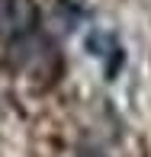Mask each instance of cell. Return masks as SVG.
<instances>
[{
	"label": "cell",
	"instance_id": "cell-2",
	"mask_svg": "<svg viewBox=\"0 0 151 157\" xmlns=\"http://www.w3.org/2000/svg\"><path fill=\"white\" fill-rule=\"evenodd\" d=\"M87 52L93 55V58H106V77H116V71H119V64L125 61V52L119 48V42L113 39L109 32H103V29H93L87 35Z\"/></svg>",
	"mask_w": 151,
	"mask_h": 157
},
{
	"label": "cell",
	"instance_id": "cell-4",
	"mask_svg": "<svg viewBox=\"0 0 151 157\" xmlns=\"http://www.w3.org/2000/svg\"><path fill=\"white\" fill-rule=\"evenodd\" d=\"M77 157H103V154H97V151H84V154H77Z\"/></svg>",
	"mask_w": 151,
	"mask_h": 157
},
{
	"label": "cell",
	"instance_id": "cell-1",
	"mask_svg": "<svg viewBox=\"0 0 151 157\" xmlns=\"http://www.w3.org/2000/svg\"><path fill=\"white\" fill-rule=\"evenodd\" d=\"M39 26V10L32 0H0V32L10 35L13 42L35 35Z\"/></svg>",
	"mask_w": 151,
	"mask_h": 157
},
{
	"label": "cell",
	"instance_id": "cell-3",
	"mask_svg": "<svg viewBox=\"0 0 151 157\" xmlns=\"http://www.w3.org/2000/svg\"><path fill=\"white\" fill-rule=\"evenodd\" d=\"M58 13L64 16V26H68V29H71V26H74L77 19L84 16V13L77 10V6H71V0H61V3H58Z\"/></svg>",
	"mask_w": 151,
	"mask_h": 157
}]
</instances>
